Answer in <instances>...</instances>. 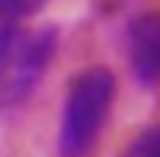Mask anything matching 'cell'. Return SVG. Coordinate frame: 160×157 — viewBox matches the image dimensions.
I'll return each mask as SVG.
<instances>
[{
    "label": "cell",
    "mask_w": 160,
    "mask_h": 157,
    "mask_svg": "<svg viewBox=\"0 0 160 157\" xmlns=\"http://www.w3.org/2000/svg\"><path fill=\"white\" fill-rule=\"evenodd\" d=\"M114 105V75L105 66L78 72L69 85L59 124V157H88Z\"/></svg>",
    "instance_id": "6da1fadb"
},
{
    "label": "cell",
    "mask_w": 160,
    "mask_h": 157,
    "mask_svg": "<svg viewBox=\"0 0 160 157\" xmlns=\"http://www.w3.org/2000/svg\"><path fill=\"white\" fill-rule=\"evenodd\" d=\"M52 53H56V30L49 26L20 33L13 39V46L7 49L0 62V111L23 105L36 92L39 78L49 69Z\"/></svg>",
    "instance_id": "7a4b0ae2"
},
{
    "label": "cell",
    "mask_w": 160,
    "mask_h": 157,
    "mask_svg": "<svg viewBox=\"0 0 160 157\" xmlns=\"http://www.w3.org/2000/svg\"><path fill=\"white\" fill-rule=\"evenodd\" d=\"M128 62L141 85L160 82V13H141L128 26Z\"/></svg>",
    "instance_id": "3957f363"
},
{
    "label": "cell",
    "mask_w": 160,
    "mask_h": 157,
    "mask_svg": "<svg viewBox=\"0 0 160 157\" xmlns=\"http://www.w3.org/2000/svg\"><path fill=\"white\" fill-rule=\"evenodd\" d=\"M42 3L46 0H0V62L13 46V39L23 33V23L42 10Z\"/></svg>",
    "instance_id": "277c9868"
},
{
    "label": "cell",
    "mask_w": 160,
    "mask_h": 157,
    "mask_svg": "<svg viewBox=\"0 0 160 157\" xmlns=\"http://www.w3.org/2000/svg\"><path fill=\"white\" fill-rule=\"evenodd\" d=\"M121 157H160V124H150L124 147Z\"/></svg>",
    "instance_id": "5b68a950"
}]
</instances>
